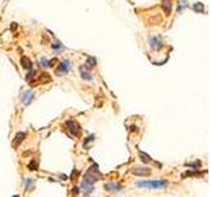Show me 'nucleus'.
<instances>
[{"label": "nucleus", "instance_id": "f257e3e1", "mask_svg": "<svg viewBox=\"0 0 211 197\" xmlns=\"http://www.w3.org/2000/svg\"><path fill=\"white\" fill-rule=\"evenodd\" d=\"M139 188H149V189H160V188L168 187L166 180H144L140 183H136Z\"/></svg>", "mask_w": 211, "mask_h": 197}, {"label": "nucleus", "instance_id": "f03ea898", "mask_svg": "<svg viewBox=\"0 0 211 197\" xmlns=\"http://www.w3.org/2000/svg\"><path fill=\"white\" fill-rule=\"evenodd\" d=\"M71 63H70V60H67V59H65L63 62H61L59 63V66H58V68H57V71H56V74L58 76H62V75H66L69 71H70V68H71V66H70Z\"/></svg>", "mask_w": 211, "mask_h": 197}, {"label": "nucleus", "instance_id": "7ed1b4c3", "mask_svg": "<svg viewBox=\"0 0 211 197\" xmlns=\"http://www.w3.org/2000/svg\"><path fill=\"white\" fill-rule=\"evenodd\" d=\"M66 128L69 129V131L74 135V137H79V134H81V126L78 125V122H75V121H67V122H66Z\"/></svg>", "mask_w": 211, "mask_h": 197}, {"label": "nucleus", "instance_id": "20e7f679", "mask_svg": "<svg viewBox=\"0 0 211 197\" xmlns=\"http://www.w3.org/2000/svg\"><path fill=\"white\" fill-rule=\"evenodd\" d=\"M149 46L152 50H160L162 47V41L158 37H153L149 39Z\"/></svg>", "mask_w": 211, "mask_h": 197}, {"label": "nucleus", "instance_id": "39448f33", "mask_svg": "<svg viewBox=\"0 0 211 197\" xmlns=\"http://www.w3.org/2000/svg\"><path fill=\"white\" fill-rule=\"evenodd\" d=\"M33 99H34V93L32 91H26V92H24V95L21 96V101H23L25 105H29L33 101Z\"/></svg>", "mask_w": 211, "mask_h": 197}, {"label": "nucleus", "instance_id": "423d86ee", "mask_svg": "<svg viewBox=\"0 0 211 197\" xmlns=\"http://www.w3.org/2000/svg\"><path fill=\"white\" fill-rule=\"evenodd\" d=\"M132 172L135 175H140V176H148V175H151V170L147 167H136L132 170Z\"/></svg>", "mask_w": 211, "mask_h": 197}, {"label": "nucleus", "instance_id": "0eeeda50", "mask_svg": "<svg viewBox=\"0 0 211 197\" xmlns=\"http://www.w3.org/2000/svg\"><path fill=\"white\" fill-rule=\"evenodd\" d=\"M121 184H119V183H108V184H106L104 185V189L106 191H108V192H115V191H120L121 189Z\"/></svg>", "mask_w": 211, "mask_h": 197}, {"label": "nucleus", "instance_id": "6e6552de", "mask_svg": "<svg viewBox=\"0 0 211 197\" xmlns=\"http://www.w3.org/2000/svg\"><path fill=\"white\" fill-rule=\"evenodd\" d=\"M25 137H26L25 133H17L15 139H13V142H12V146L15 147V148H17V147H19V144L25 139Z\"/></svg>", "mask_w": 211, "mask_h": 197}, {"label": "nucleus", "instance_id": "1a4fd4ad", "mask_svg": "<svg viewBox=\"0 0 211 197\" xmlns=\"http://www.w3.org/2000/svg\"><path fill=\"white\" fill-rule=\"evenodd\" d=\"M20 63H21V66H23V67H24L25 70H30V68H32V66H33L32 60H30L26 55H23V57H21Z\"/></svg>", "mask_w": 211, "mask_h": 197}, {"label": "nucleus", "instance_id": "9d476101", "mask_svg": "<svg viewBox=\"0 0 211 197\" xmlns=\"http://www.w3.org/2000/svg\"><path fill=\"white\" fill-rule=\"evenodd\" d=\"M81 189L85 191L86 195H89V193H91V192L94 191V185H92V184H89V183L82 181V184H81Z\"/></svg>", "mask_w": 211, "mask_h": 197}, {"label": "nucleus", "instance_id": "9b49d317", "mask_svg": "<svg viewBox=\"0 0 211 197\" xmlns=\"http://www.w3.org/2000/svg\"><path fill=\"white\" fill-rule=\"evenodd\" d=\"M95 66H96V59L94 58V57H89L87 60H86V67L89 70H91V68H94Z\"/></svg>", "mask_w": 211, "mask_h": 197}, {"label": "nucleus", "instance_id": "f8f14e48", "mask_svg": "<svg viewBox=\"0 0 211 197\" xmlns=\"http://www.w3.org/2000/svg\"><path fill=\"white\" fill-rule=\"evenodd\" d=\"M139 156H140V159H141V162H144V163H149V162H152V158L147 155L145 152L143 151H139Z\"/></svg>", "mask_w": 211, "mask_h": 197}, {"label": "nucleus", "instance_id": "ddd939ff", "mask_svg": "<svg viewBox=\"0 0 211 197\" xmlns=\"http://www.w3.org/2000/svg\"><path fill=\"white\" fill-rule=\"evenodd\" d=\"M162 7H164V12H165V15H170V11H171V4H170V2H168V0H165L164 4H162Z\"/></svg>", "mask_w": 211, "mask_h": 197}, {"label": "nucleus", "instance_id": "4468645a", "mask_svg": "<svg viewBox=\"0 0 211 197\" xmlns=\"http://www.w3.org/2000/svg\"><path fill=\"white\" fill-rule=\"evenodd\" d=\"M81 75H82V79H86V80H92V75L90 72L85 71V68L81 67Z\"/></svg>", "mask_w": 211, "mask_h": 197}, {"label": "nucleus", "instance_id": "2eb2a0df", "mask_svg": "<svg viewBox=\"0 0 211 197\" xmlns=\"http://www.w3.org/2000/svg\"><path fill=\"white\" fill-rule=\"evenodd\" d=\"M52 47H53L54 50H57V51H58V50H63V49H65L63 45H62V43H61L59 41H56V42L52 45Z\"/></svg>", "mask_w": 211, "mask_h": 197}, {"label": "nucleus", "instance_id": "dca6fc26", "mask_svg": "<svg viewBox=\"0 0 211 197\" xmlns=\"http://www.w3.org/2000/svg\"><path fill=\"white\" fill-rule=\"evenodd\" d=\"M37 166H38V162H37V159H33V160L29 163L28 168H29V170H32V171H36V170H37Z\"/></svg>", "mask_w": 211, "mask_h": 197}, {"label": "nucleus", "instance_id": "f3484780", "mask_svg": "<svg viewBox=\"0 0 211 197\" xmlns=\"http://www.w3.org/2000/svg\"><path fill=\"white\" fill-rule=\"evenodd\" d=\"M25 184H26V191H29L30 188L33 189V187H34V180H30V179H28V180H25Z\"/></svg>", "mask_w": 211, "mask_h": 197}, {"label": "nucleus", "instance_id": "a211bd4d", "mask_svg": "<svg viewBox=\"0 0 211 197\" xmlns=\"http://www.w3.org/2000/svg\"><path fill=\"white\" fill-rule=\"evenodd\" d=\"M194 11H197V12H202L203 11V4H201V3H195L194 4Z\"/></svg>", "mask_w": 211, "mask_h": 197}, {"label": "nucleus", "instance_id": "6ab92c4d", "mask_svg": "<svg viewBox=\"0 0 211 197\" xmlns=\"http://www.w3.org/2000/svg\"><path fill=\"white\" fill-rule=\"evenodd\" d=\"M187 7V2L186 0H181V4H178V12H181L183 8Z\"/></svg>", "mask_w": 211, "mask_h": 197}, {"label": "nucleus", "instance_id": "aec40b11", "mask_svg": "<svg viewBox=\"0 0 211 197\" xmlns=\"http://www.w3.org/2000/svg\"><path fill=\"white\" fill-rule=\"evenodd\" d=\"M94 138H95V137H94V135H90V137H89V138H87V139H86V142H85V143H83V146H85V147H86V146H87V144H89L90 142H92V141H94Z\"/></svg>", "mask_w": 211, "mask_h": 197}, {"label": "nucleus", "instance_id": "412c9836", "mask_svg": "<svg viewBox=\"0 0 211 197\" xmlns=\"http://www.w3.org/2000/svg\"><path fill=\"white\" fill-rule=\"evenodd\" d=\"M40 62H41V64L44 66V67H48V59L46 58H41V60H40Z\"/></svg>", "mask_w": 211, "mask_h": 197}, {"label": "nucleus", "instance_id": "4be33fe9", "mask_svg": "<svg viewBox=\"0 0 211 197\" xmlns=\"http://www.w3.org/2000/svg\"><path fill=\"white\" fill-rule=\"evenodd\" d=\"M57 63V59H53V60H48V67H53V64Z\"/></svg>", "mask_w": 211, "mask_h": 197}, {"label": "nucleus", "instance_id": "5701e85b", "mask_svg": "<svg viewBox=\"0 0 211 197\" xmlns=\"http://www.w3.org/2000/svg\"><path fill=\"white\" fill-rule=\"evenodd\" d=\"M199 164H201V162L198 160V162H195V163H193V164H186V166H189V167H194V168H195V167H198Z\"/></svg>", "mask_w": 211, "mask_h": 197}]
</instances>
